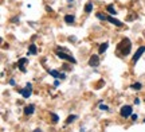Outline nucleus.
Wrapping results in <instances>:
<instances>
[{"label": "nucleus", "mask_w": 145, "mask_h": 132, "mask_svg": "<svg viewBox=\"0 0 145 132\" xmlns=\"http://www.w3.org/2000/svg\"><path fill=\"white\" fill-rule=\"evenodd\" d=\"M97 18L101 20H106V15H102V14H97Z\"/></svg>", "instance_id": "f3484780"}, {"label": "nucleus", "mask_w": 145, "mask_h": 132, "mask_svg": "<svg viewBox=\"0 0 145 132\" xmlns=\"http://www.w3.org/2000/svg\"><path fill=\"white\" fill-rule=\"evenodd\" d=\"M106 20H109L112 24H114V26H117V27H122V22H120L118 19H116L114 16H112V15H109V16H106Z\"/></svg>", "instance_id": "423d86ee"}, {"label": "nucleus", "mask_w": 145, "mask_h": 132, "mask_svg": "<svg viewBox=\"0 0 145 132\" xmlns=\"http://www.w3.org/2000/svg\"><path fill=\"white\" fill-rule=\"evenodd\" d=\"M69 3H74V0H67Z\"/></svg>", "instance_id": "5701e85b"}, {"label": "nucleus", "mask_w": 145, "mask_h": 132, "mask_svg": "<svg viewBox=\"0 0 145 132\" xmlns=\"http://www.w3.org/2000/svg\"><path fill=\"white\" fill-rule=\"evenodd\" d=\"M48 74L50 76H52V77H55V78H61V79H63V78H66V76L63 73H59V72H57V70H48Z\"/></svg>", "instance_id": "0eeeda50"}, {"label": "nucleus", "mask_w": 145, "mask_h": 132, "mask_svg": "<svg viewBox=\"0 0 145 132\" xmlns=\"http://www.w3.org/2000/svg\"><path fill=\"white\" fill-rule=\"evenodd\" d=\"M144 53H145V46H140V47L136 50L135 55H133V64H136V62L141 58V55H142Z\"/></svg>", "instance_id": "20e7f679"}, {"label": "nucleus", "mask_w": 145, "mask_h": 132, "mask_svg": "<svg viewBox=\"0 0 145 132\" xmlns=\"http://www.w3.org/2000/svg\"><path fill=\"white\" fill-rule=\"evenodd\" d=\"M10 84L11 85H15V79H10Z\"/></svg>", "instance_id": "4be33fe9"}, {"label": "nucleus", "mask_w": 145, "mask_h": 132, "mask_svg": "<svg viewBox=\"0 0 145 132\" xmlns=\"http://www.w3.org/2000/svg\"><path fill=\"white\" fill-rule=\"evenodd\" d=\"M99 109H101V111H108L109 108L106 105H104V104H101V105H99Z\"/></svg>", "instance_id": "6ab92c4d"}, {"label": "nucleus", "mask_w": 145, "mask_h": 132, "mask_svg": "<svg viewBox=\"0 0 145 132\" xmlns=\"http://www.w3.org/2000/svg\"><path fill=\"white\" fill-rule=\"evenodd\" d=\"M99 65V57L98 55H91L90 59H89V66H91V68H97Z\"/></svg>", "instance_id": "39448f33"}, {"label": "nucleus", "mask_w": 145, "mask_h": 132, "mask_svg": "<svg viewBox=\"0 0 145 132\" xmlns=\"http://www.w3.org/2000/svg\"><path fill=\"white\" fill-rule=\"evenodd\" d=\"M91 10H93V3H91V1H88L86 5H85V12H86V14H90Z\"/></svg>", "instance_id": "f8f14e48"}, {"label": "nucleus", "mask_w": 145, "mask_h": 132, "mask_svg": "<svg viewBox=\"0 0 145 132\" xmlns=\"http://www.w3.org/2000/svg\"><path fill=\"white\" fill-rule=\"evenodd\" d=\"M32 93V85L28 82V84H26V86L23 88V89H20V95L24 97V99H28L30 96H31Z\"/></svg>", "instance_id": "f03ea898"}, {"label": "nucleus", "mask_w": 145, "mask_h": 132, "mask_svg": "<svg viewBox=\"0 0 145 132\" xmlns=\"http://www.w3.org/2000/svg\"><path fill=\"white\" fill-rule=\"evenodd\" d=\"M120 115L122 117H129V116H132V106L130 105H124L122 108H121V111H120Z\"/></svg>", "instance_id": "7ed1b4c3"}, {"label": "nucleus", "mask_w": 145, "mask_h": 132, "mask_svg": "<svg viewBox=\"0 0 145 132\" xmlns=\"http://www.w3.org/2000/svg\"><path fill=\"white\" fill-rule=\"evenodd\" d=\"M36 51H38L36 46L34 45V43H31V45H30V47H28V54H36Z\"/></svg>", "instance_id": "ddd939ff"}, {"label": "nucleus", "mask_w": 145, "mask_h": 132, "mask_svg": "<svg viewBox=\"0 0 145 132\" xmlns=\"http://www.w3.org/2000/svg\"><path fill=\"white\" fill-rule=\"evenodd\" d=\"M108 46H109V43H108V42L102 43V45L99 46V49H98V53H99V54H104L105 51H106V49H108Z\"/></svg>", "instance_id": "9b49d317"}, {"label": "nucleus", "mask_w": 145, "mask_h": 132, "mask_svg": "<svg viewBox=\"0 0 145 132\" xmlns=\"http://www.w3.org/2000/svg\"><path fill=\"white\" fill-rule=\"evenodd\" d=\"M65 22H66L67 24H72V23L75 22V16L74 15H66L65 16Z\"/></svg>", "instance_id": "9d476101"}, {"label": "nucleus", "mask_w": 145, "mask_h": 132, "mask_svg": "<svg viewBox=\"0 0 145 132\" xmlns=\"http://www.w3.org/2000/svg\"><path fill=\"white\" fill-rule=\"evenodd\" d=\"M106 10H108V12L110 15H116V10H114V7L112 4H109L108 7H106Z\"/></svg>", "instance_id": "2eb2a0df"}, {"label": "nucleus", "mask_w": 145, "mask_h": 132, "mask_svg": "<svg viewBox=\"0 0 145 132\" xmlns=\"http://www.w3.org/2000/svg\"><path fill=\"white\" fill-rule=\"evenodd\" d=\"M75 120H77V116H75V115H70V116L67 117V120H66V124H70V123L75 121Z\"/></svg>", "instance_id": "dca6fc26"}, {"label": "nucleus", "mask_w": 145, "mask_h": 132, "mask_svg": "<svg viewBox=\"0 0 145 132\" xmlns=\"http://www.w3.org/2000/svg\"><path fill=\"white\" fill-rule=\"evenodd\" d=\"M27 64V58H20L19 61H18V68L20 69V72H26V68H24V65Z\"/></svg>", "instance_id": "6e6552de"}, {"label": "nucleus", "mask_w": 145, "mask_h": 132, "mask_svg": "<svg viewBox=\"0 0 145 132\" xmlns=\"http://www.w3.org/2000/svg\"><path fill=\"white\" fill-rule=\"evenodd\" d=\"M144 123H145V119H144Z\"/></svg>", "instance_id": "393cba45"}, {"label": "nucleus", "mask_w": 145, "mask_h": 132, "mask_svg": "<svg viewBox=\"0 0 145 132\" xmlns=\"http://www.w3.org/2000/svg\"><path fill=\"white\" fill-rule=\"evenodd\" d=\"M34 112H35V106L34 105H27L26 108H24V115H27V116H28V115H32Z\"/></svg>", "instance_id": "1a4fd4ad"}, {"label": "nucleus", "mask_w": 145, "mask_h": 132, "mask_svg": "<svg viewBox=\"0 0 145 132\" xmlns=\"http://www.w3.org/2000/svg\"><path fill=\"white\" fill-rule=\"evenodd\" d=\"M130 88H132V89H135V90H140V89H142V85H141L140 82H136V84L130 85Z\"/></svg>", "instance_id": "4468645a"}, {"label": "nucleus", "mask_w": 145, "mask_h": 132, "mask_svg": "<svg viewBox=\"0 0 145 132\" xmlns=\"http://www.w3.org/2000/svg\"><path fill=\"white\" fill-rule=\"evenodd\" d=\"M51 117H52V121H54V123H58V120H59V119H58V116L55 115V113H51Z\"/></svg>", "instance_id": "a211bd4d"}, {"label": "nucleus", "mask_w": 145, "mask_h": 132, "mask_svg": "<svg viewBox=\"0 0 145 132\" xmlns=\"http://www.w3.org/2000/svg\"><path fill=\"white\" fill-rule=\"evenodd\" d=\"M54 86H59V79H55V81H54Z\"/></svg>", "instance_id": "aec40b11"}, {"label": "nucleus", "mask_w": 145, "mask_h": 132, "mask_svg": "<svg viewBox=\"0 0 145 132\" xmlns=\"http://www.w3.org/2000/svg\"><path fill=\"white\" fill-rule=\"evenodd\" d=\"M132 120H137V115H132Z\"/></svg>", "instance_id": "412c9836"}, {"label": "nucleus", "mask_w": 145, "mask_h": 132, "mask_svg": "<svg viewBox=\"0 0 145 132\" xmlns=\"http://www.w3.org/2000/svg\"><path fill=\"white\" fill-rule=\"evenodd\" d=\"M55 54H57L58 58L65 59V61H69V62H71V64H77V59L74 58L72 55H70V54H67V53H62V51H59V50H58V51H57Z\"/></svg>", "instance_id": "f257e3e1"}, {"label": "nucleus", "mask_w": 145, "mask_h": 132, "mask_svg": "<svg viewBox=\"0 0 145 132\" xmlns=\"http://www.w3.org/2000/svg\"><path fill=\"white\" fill-rule=\"evenodd\" d=\"M34 132H42V131H40V129H35V131H34Z\"/></svg>", "instance_id": "b1692460"}]
</instances>
